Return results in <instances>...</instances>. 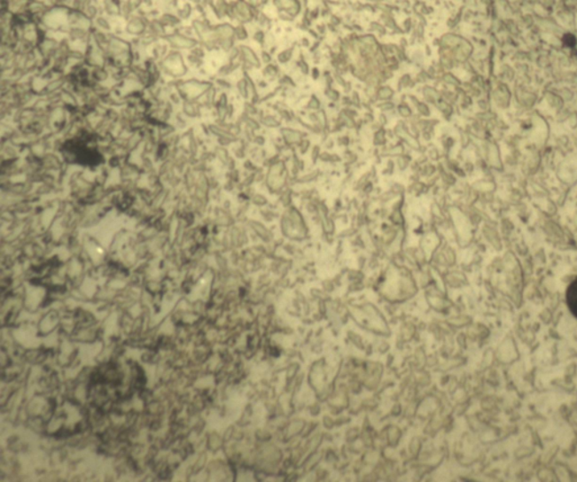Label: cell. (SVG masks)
<instances>
[{
  "instance_id": "obj_1",
  "label": "cell",
  "mask_w": 577,
  "mask_h": 482,
  "mask_svg": "<svg viewBox=\"0 0 577 482\" xmlns=\"http://www.w3.org/2000/svg\"><path fill=\"white\" fill-rule=\"evenodd\" d=\"M566 303L572 315L577 318V278L568 286L566 291Z\"/></svg>"
}]
</instances>
